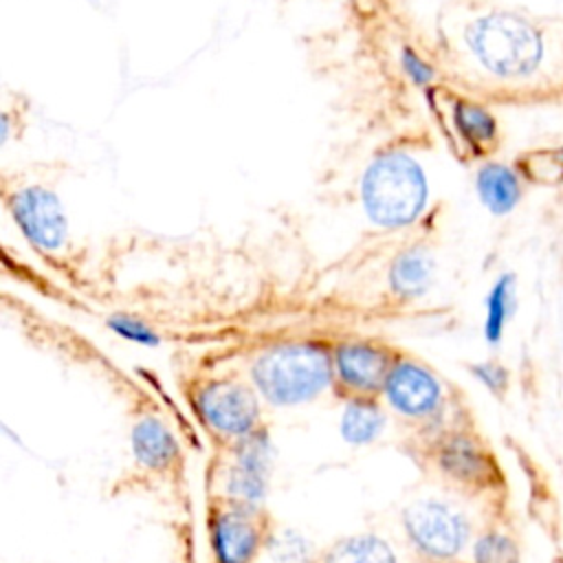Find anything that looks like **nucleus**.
<instances>
[{"label": "nucleus", "mask_w": 563, "mask_h": 563, "mask_svg": "<svg viewBox=\"0 0 563 563\" xmlns=\"http://www.w3.org/2000/svg\"><path fill=\"white\" fill-rule=\"evenodd\" d=\"M453 121H455V128L460 130V134L471 145L482 147V145L493 143L497 136V123H495L493 114L477 103H471V101L455 103Z\"/></svg>", "instance_id": "obj_17"}, {"label": "nucleus", "mask_w": 563, "mask_h": 563, "mask_svg": "<svg viewBox=\"0 0 563 563\" xmlns=\"http://www.w3.org/2000/svg\"><path fill=\"white\" fill-rule=\"evenodd\" d=\"M475 563H519V550L515 541L501 532L482 534L473 545Z\"/></svg>", "instance_id": "obj_19"}, {"label": "nucleus", "mask_w": 563, "mask_h": 563, "mask_svg": "<svg viewBox=\"0 0 563 563\" xmlns=\"http://www.w3.org/2000/svg\"><path fill=\"white\" fill-rule=\"evenodd\" d=\"M400 66L409 77V81L416 86H427L435 75V70L411 46H405L400 51Z\"/></svg>", "instance_id": "obj_22"}, {"label": "nucleus", "mask_w": 563, "mask_h": 563, "mask_svg": "<svg viewBox=\"0 0 563 563\" xmlns=\"http://www.w3.org/2000/svg\"><path fill=\"white\" fill-rule=\"evenodd\" d=\"M334 374L332 354L319 343H282L262 352L251 376L273 405H299L319 396Z\"/></svg>", "instance_id": "obj_2"}, {"label": "nucleus", "mask_w": 563, "mask_h": 563, "mask_svg": "<svg viewBox=\"0 0 563 563\" xmlns=\"http://www.w3.org/2000/svg\"><path fill=\"white\" fill-rule=\"evenodd\" d=\"M440 466L460 482H477L486 475V457L466 435H453L440 451Z\"/></svg>", "instance_id": "obj_14"}, {"label": "nucleus", "mask_w": 563, "mask_h": 563, "mask_svg": "<svg viewBox=\"0 0 563 563\" xmlns=\"http://www.w3.org/2000/svg\"><path fill=\"white\" fill-rule=\"evenodd\" d=\"M334 374L350 391L356 396H372L383 389L391 361L385 347H378L369 341H345L339 343L332 352Z\"/></svg>", "instance_id": "obj_8"}, {"label": "nucleus", "mask_w": 563, "mask_h": 563, "mask_svg": "<svg viewBox=\"0 0 563 563\" xmlns=\"http://www.w3.org/2000/svg\"><path fill=\"white\" fill-rule=\"evenodd\" d=\"M271 471V444L262 433L242 435L235 451V464L227 475V493L244 506H253L266 495Z\"/></svg>", "instance_id": "obj_9"}, {"label": "nucleus", "mask_w": 563, "mask_h": 563, "mask_svg": "<svg viewBox=\"0 0 563 563\" xmlns=\"http://www.w3.org/2000/svg\"><path fill=\"white\" fill-rule=\"evenodd\" d=\"M383 411L365 396H356L343 411L341 433L350 444H367L383 429Z\"/></svg>", "instance_id": "obj_16"}, {"label": "nucleus", "mask_w": 563, "mask_h": 563, "mask_svg": "<svg viewBox=\"0 0 563 563\" xmlns=\"http://www.w3.org/2000/svg\"><path fill=\"white\" fill-rule=\"evenodd\" d=\"M466 44L477 62L499 77L530 75L543 55L539 31L508 11L477 18L466 29Z\"/></svg>", "instance_id": "obj_3"}, {"label": "nucleus", "mask_w": 563, "mask_h": 563, "mask_svg": "<svg viewBox=\"0 0 563 563\" xmlns=\"http://www.w3.org/2000/svg\"><path fill=\"white\" fill-rule=\"evenodd\" d=\"M260 543V530L246 506L222 510L211 523V545L218 563H249Z\"/></svg>", "instance_id": "obj_10"}, {"label": "nucleus", "mask_w": 563, "mask_h": 563, "mask_svg": "<svg viewBox=\"0 0 563 563\" xmlns=\"http://www.w3.org/2000/svg\"><path fill=\"white\" fill-rule=\"evenodd\" d=\"M11 213L24 238L44 253H57L68 242V222L55 191L31 185L18 189L9 200Z\"/></svg>", "instance_id": "obj_5"}, {"label": "nucleus", "mask_w": 563, "mask_h": 563, "mask_svg": "<svg viewBox=\"0 0 563 563\" xmlns=\"http://www.w3.org/2000/svg\"><path fill=\"white\" fill-rule=\"evenodd\" d=\"M387 402L411 418H424L440 407L442 387L438 378L416 361H396L383 385Z\"/></svg>", "instance_id": "obj_7"}, {"label": "nucleus", "mask_w": 563, "mask_h": 563, "mask_svg": "<svg viewBox=\"0 0 563 563\" xmlns=\"http://www.w3.org/2000/svg\"><path fill=\"white\" fill-rule=\"evenodd\" d=\"M411 543L431 559L455 556L468 539L466 517L438 499H420L402 512Z\"/></svg>", "instance_id": "obj_4"}, {"label": "nucleus", "mask_w": 563, "mask_h": 563, "mask_svg": "<svg viewBox=\"0 0 563 563\" xmlns=\"http://www.w3.org/2000/svg\"><path fill=\"white\" fill-rule=\"evenodd\" d=\"M132 451L147 468H167L178 455L172 431L158 418H141L132 429Z\"/></svg>", "instance_id": "obj_12"}, {"label": "nucleus", "mask_w": 563, "mask_h": 563, "mask_svg": "<svg viewBox=\"0 0 563 563\" xmlns=\"http://www.w3.org/2000/svg\"><path fill=\"white\" fill-rule=\"evenodd\" d=\"M271 559L275 563H306L310 556V548L301 534H295L290 530L279 532L271 545Z\"/></svg>", "instance_id": "obj_20"}, {"label": "nucleus", "mask_w": 563, "mask_h": 563, "mask_svg": "<svg viewBox=\"0 0 563 563\" xmlns=\"http://www.w3.org/2000/svg\"><path fill=\"white\" fill-rule=\"evenodd\" d=\"M108 325L112 332H117L119 336L139 343V345H158V334L141 319L130 317V314H114L108 319Z\"/></svg>", "instance_id": "obj_21"}, {"label": "nucleus", "mask_w": 563, "mask_h": 563, "mask_svg": "<svg viewBox=\"0 0 563 563\" xmlns=\"http://www.w3.org/2000/svg\"><path fill=\"white\" fill-rule=\"evenodd\" d=\"M198 409L202 418L227 435H249L257 422L255 394L233 380H213L198 394Z\"/></svg>", "instance_id": "obj_6"}, {"label": "nucleus", "mask_w": 563, "mask_h": 563, "mask_svg": "<svg viewBox=\"0 0 563 563\" xmlns=\"http://www.w3.org/2000/svg\"><path fill=\"white\" fill-rule=\"evenodd\" d=\"M427 176L420 163L400 150L378 154L363 172L361 202L376 227L402 229L413 224L427 205Z\"/></svg>", "instance_id": "obj_1"}, {"label": "nucleus", "mask_w": 563, "mask_h": 563, "mask_svg": "<svg viewBox=\"0 0 563 563\" xmlns=\"http://www.w3.org/2000/svg\"><path fill=\"white\" fill-rule=\"evenodd\" d=\"M473 374L477 376L479 383H484L490 391H501L506 387V369L495 365V363H482L473 365Z\"/></svg>", "instance_id": "obj_23"}, {"label": "nucleus", "mask_w": 563, "mask_h": 563, "mask_svg": "<svg viewBox=\"0 0 563 563\" xmlns=\"http://www.w3.org/2000/svg\"><path fill=\"white\" fill-rule=\"evenodd\" d=\"M477 194L488 211L501 216L517 205L521 189L510 167L490 163L477 172Z\"/></svg>", "instance_id": "obj_13"}, {"label": "nucleus", "mask_w": 563, "mask_h": 563, "mask_svg": "<svg viewBox=\"0 0 563 563\" xmlns=\"http://www.w3.org/2000/svg\"><path fill=\"white\" fill-rule=\"evenodd\" d=\"M325 563H396V554L387 541L376 534H354L325 554Z\"/></svg>", "instance_id": "obj_15"}, {"label": "nucleus", "mask_w": 563, "mask_h": 563, "mask_svg": "<svg viewBox=\"0 0 563 563\" xmlns=\"http://www.w3.org/2000/svg\"><path fill=\"white\" fill-rule=\"evenodd\" d=\"M515 279L512 275H504L495 282L486 297V321H484V336L488 343H497L504 334L506 321L512 312V299H515Z\"/></svg>", "instance_id": "obj_18"}, {"label": "nucleus", "mask_w": 563, "mask_h": 563, "mask_svg": "<svg viewBox=\"0 0 563 563\" xmlns=\"http://www.w3.org/2000/svg\"><path fill=\"white\" fill-rule=\"evenodd\" d=\"M433 257L422 246H409L396 255L389 268V288L400 299L422 297L433 282Z\"/></svg>", "instance_id": "obj_11"}]
</instances>
